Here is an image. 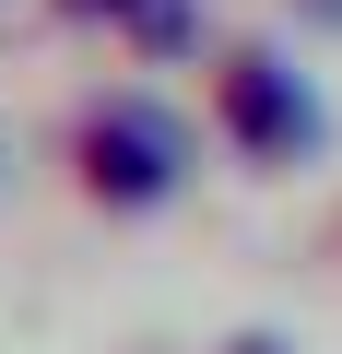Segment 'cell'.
<instances>
[{"label":"cell","mask_w":342,"mask_h":354,"mask_svg":"<svg viewBox=\"0 0 342 354\" xmlns=\"http://www.w3.org/2000/svg\"><path fill=\"white\" fill-rule=\"evenodd\" d=\"M236 354H283V342H236Z\"/></svg>","instance_id":"6da1fadb"}]
</instances>
